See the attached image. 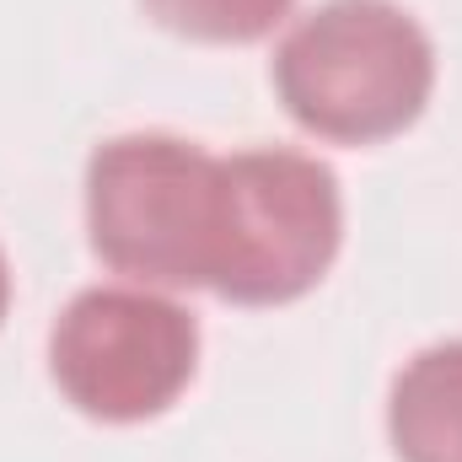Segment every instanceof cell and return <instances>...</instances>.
Returning <instances> with one entry per match:
<instances>
[{
    "label": "cell",
    "mask_w": 462,
    "mask_h": 462,
    "mask_svg": "<svg viewBox=\"0 0 462 462\" xmlns=\"http://www.w3.org/2000/svg\"><path fill=\"white\" fill-rule=\"evenodd\" d=\"M345 194L328 162L301 151L221 156V242L210 291L236 307L301 301L339 258Z\"/></svg>",
    "instance_id": "obj_3"
},
{
    "label": "cell",
    "mask_w": 462,
    "mask_h": 462,
    "mask_svg": "<svg viewBox=\"0 0 462 462\" xmlns=\"http://www.w3.org/2000/svg\"><path fill=\"white\" fill-rule=\"evenodd\" d=\"M145 16L189 43H258L269 38L296 0H140Z\"/></svg>",
    "instance_id": "obj_6"
},
{
    "label": "cell",
    "mask_w": 462,
    "mask_h": 462,
    "mask_svg": "<svg viewBox=\"0 0 462 462\" xmlns=\"http://www.w3.org/2000/svg\"><path fill=\"white\" fill-rule=\"evenodd\" d=\"M274 92L307 134L376 145L430 108L436 43L393 0H323L274 49Z\"/></svg>",
    "instance_id": "obj_1"
},
{
    "label": "cell",
    "mask_w": 462,
    "mask_h": 462,
    "mask_svg": "<svg viewBox=\"0 0 462 462\" xmlns=\"http://www.w3.org/2000/svg\"><path fill=\"white\" fill-rule=\"evenodd\" d=\"M92 253L145 291H210L221 242V156L178 134H118L87 162Z\"/></svg>",
    "instance_id": "obj_2"
},
{
    "label": "cell",
    "mask_w": 462,
    "mask_h": 462,
    "mask_svg": "<svg viewBox=\"0 0 462 462\" xmlns=\"http://www.w3.org/2000/svg\"><path fill=\"white\" fill-rule=\"evenodd\" d=\"M398 462H462V339L420 349L387 393Z\"/></svg>",
    "instance_id": "obj_5"
},
{
    "label": "cell",
    "mask_w": 462,
    "mask_h": 462,
    "mask_svg": "<svg viewBox=\"0 0 462 462\" xmlns=\"http://www.w3.org/2000/svg\"><path fill=\"white\" fill-rule=\"evenodd\" d=\"M11 312V269H5V253H0V323Z\"/></svg>",
    "instance_id": "obj_7"
},
{
    "label": "cell",
    "mask_w": 462,
    "mask_h": 462,
    "mask_svg": "<svg viewBox=\"0 0 462 462\" xmlns=\"http://www.w3.org/2000/svg\"><path fill=\"white\" fill-rule=\"evenodd\" d=\"M199 371V323L156 291L92 285L49 328V376L97 425L167 414Z\"/></svg>",
    "instance_id": "obj_4"
}]
</instances>
